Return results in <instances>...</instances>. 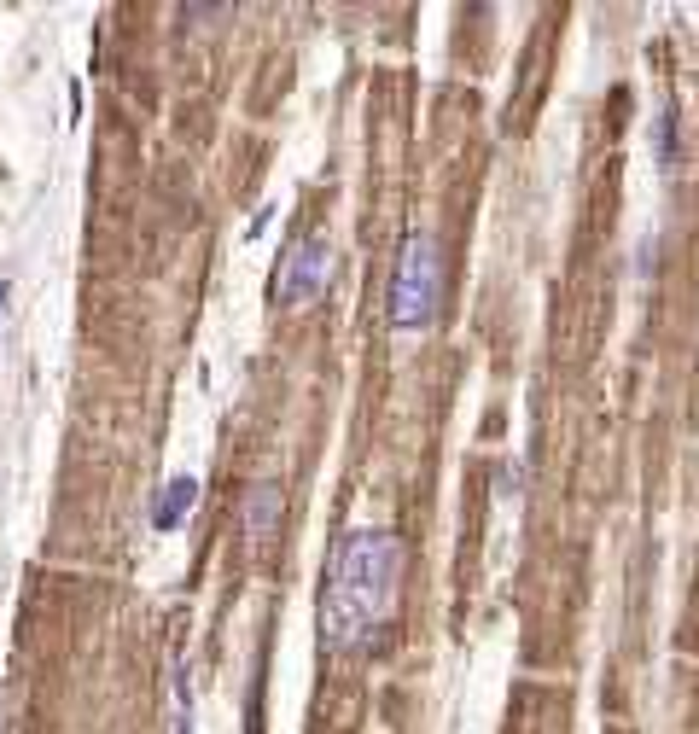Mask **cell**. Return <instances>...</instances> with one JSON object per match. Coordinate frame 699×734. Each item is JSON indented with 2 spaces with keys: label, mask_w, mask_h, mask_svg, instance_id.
<instances>
[{
  "label": "cell",
  "mask_w": 699,
  "mask_h": 734,
  "mask_svg": "<svg viewBox=\"0 0 699 734\" xmlns=\"http://www.w3.org/2000/svg\"><path fill=\"white\" fill-rule=\"evenodd\" d=\"M653 158H659V169H676V105H665L659 111V123H653Z\"/></svg>",
  "instance_id": "cell-6"
},
{
  "label": "cell",
  "mask_w": 699,
  "mask_h": 734,
  "mask_svg": "<svg viewBox=\"0 0 699 734\" xmlns=\"http://www.w3.org/2000/svg\"><path fill=\"white\" fill-rule=\"evenodd\" d=\"M496 490H501V496H519V490H525V461H501Z\"/></svg>",
  "instance_id": "cell-7"
},
{
  "label": "cell",
  "mask_w": 699,
  "mask_h": 734,
  "mask_svg": "<svg viewBox=\"0 0 699 734\" xmlns=\"http://www.w3.org/2000/svg\"><path fill=\"white\" fill-rule=\"evenodd\" d=\"M443 298V263H437V245L426 234L402 239L397 274H391V327L397 333H426Z\"/></svg>",
  "instance_id": "cell-2"
},
{
  "label": "cell",
  "mask_w": 699,
  "mask_h": 734,
  "mask_svg": "<svg viewBox=\"0 0 699 734\" xmlns=\"http://www.w3.org/2000/svg\"><path fill=\"white\" fill-rule=\"evenodd\" d=\"M280 507H286V496H280V484H251L245 490V507H239V519H245V536L251 542H268V536L280 531Z\"/></svg>",
  "instance_id": "cell-4"
},
{
  "label": "cell",
  "mask_w": 699,
  "mask_h": 734,
  "mask_svg": "<svg viewBox=\"0 0 699 734\" xmlns=\"http://www.w3.org/2000/svg\"><path fill=\"white\" fill-rule=\"evenodd\" d=\"M397 536L356 525L338 536L333 566H327V595H321V641L327 653H356L367 635L385 624L391 595H397Z\"/></svg>",
  "instance_id": "cell-1"
},
{
  "label": "cell",
  "mask_w": 699,
  "mask_h": 734,
  "mask_svg": "<svg viewBox=\"0 0 699 734\" xmlns=\"http://www.w3.org/2000/svg\"><path fill=\"white\" fill-rule=\"evenodd\" d=\"M6 298H12V286H6V280H0V315H6Z\"/></svg>",
  "instance_id": "cell-8"
},
{
  "label": "cell",
  "mask_w": 699,
  "mask_h": 734,
  "mask_svg": "<svg viewBox=\"0 0 699 734\" xmlns=\"http://www.w3.org/2000/svg\"><path fill=\"white\" fill-rule=\"evenodd\" d=\"M327 286H333V245H327V239H298V245L280 257L274 303H286V309H309V303L327 298Z\"/></svg>",
  "instance_id": "cell-3"
},
{
  "label": "cell",
  "mask_w": 699,
  "mask_h": 734,
  "mask_svg": "<svg viewBox=\"0 0 699 734\" xmlns=\"http://www.w3.org/2000/svg\"><path fill=\"white\" fill-rule=\"evenodd\" d=\"M193 501H199V478H169L152 501V531H175L193 513Z\"/></svg>",
  "instance_id": "cell-5"
}]
</instances>
